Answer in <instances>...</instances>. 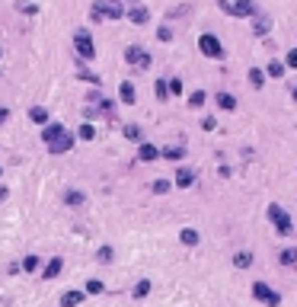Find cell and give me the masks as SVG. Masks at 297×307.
<instances>
[{"mask_svg": "<svg viewBox=\"0 0 297 307\" xmlns=\"http://www.w3.org/2000/svg\"><path fill=\"white\" fill-rule=\"evenodd\" d=\"M42 138H45V144H48L51 154H67V151H71V144H74V138L67 135L61 125H48L45 131H42Z\"/></svg>", "mask_w": 297, "mask_h": 307, "instance_id": "obj_1", "label": "cell"}, {"mask_svg": "<svg viewBox=\"0 0 297 307\" xmlns=\"http://www.w3.org/2000/svg\"><path fill=\"white\" fill-rule=\"evenodd\" d=\"M268 221L275 224V231L281 234V237L294 234V224H291V218H287V212H284L281 205H268Z\"/></svg>", "mask_w": 297, "mask_h": 307, "instance_id": "obj_2", "label": "cell"}, {"mask_svg": "<svg viewBox=\"0 0 297 307\" xmlns=\"http://www.w3.org/2000/svg\"><path fill=\"white\" fill-rule=\"evenodd\" d=\"M198 48H202V55H205V58H214V61H221V58H224V45H221V39L211 36V32H205V36L198 39Z\"/></svg>", "mask_w": 297, "mask_h": 307, "instance_id": "obj_3", "label": "cell"}, {"mask_svg": "<svg viewBox=\"0 0 297 307\" xmlns=\"http://www.w3.org/2000/svg\"><path fill=\"white\" fill-rule=\"evenodd\" d=\"M74 45H77V55H80L83 61H93V58H96L93 39H90V32H86V29H77V36H74Z\"/></svg>", "mask_w": 297, "mask_h": 307, "instance_id": "obj_4", "label": "cell"}, {"mask_svg": "<svg viewBox=\"0 0 297 307\" xmlns=\"http://www.w3.org/2000/svg\"><path fill=\"white\" fill-rule=\"evenodd\" d=\"M252 297L262 301V304H268V307H278V304H281V294L272 291L265 282H256V285H252Z\"/></svg>", "mask_w": 297, "mask_h": 307, "instance_id": "obj_5", "label": "cell"}, {"mask_svg": "<svg viewBox=\"0 0 297 307\" xmlns=\"http://www.w3.org/2000/svg\"><path fill=\"white\" fill-rule=\"evenodd\" d=\"M125 61H128V64H134V67H151V55H147L144 48H137V45H131L125 51Z\"/></svg>", "mask_w": 297, "mask_h": 307, "instance_id": "obj_6", "label": "cell"}, {"mask_svg": "<svg viewBox=\"0 0 297 307\" xmlns=\"http://www.w3.org/2000/svg\"><path fill=\"white\" fill-rule=\"evenodd\" d=\"M121 13H125V10H121V4H96V7H93V20H99V16H109V20H118Z\"/></svg>", "mask_w": 297, "mask_h": 307, "instance_id": "obj_7", "label": "cell"}, {"mask_svg": "<svg viewBox=\"0 0 297 307\" xmlns=\"http://www.w3.org/2000/svg\"><path fill=\"white\" fill-rule=\"evenodd\" d=\"M252 13H256L252 0H233L230 4V16H252Z\"/></svg>", "mask_w": 297, "mask_h": 307, "instance_id": "obj_8", "label": "cell"}, {"mask_svg": "<svg viewBox=\"0 0 297 307\" xmlns=\"http://www.w3.org/2000/svg\"><path fill=\"white\" fill-rule=\"evenodd\" d=\"M83 297H86V291H67L64 297H61V307H80Z\"/></svg>", "mask_w": 297, "mask_h": 307, "instance_id": "obj_9", "label": "cell"}, {"mask_svg": "<svg viewBox=\"0 0 297 307\" xmlns=\"http://www.w3.org/2000/svg\"><path fill=\"white\" fill-rule=\"evenodd\" d=\"M128 20L137 23V26H144L147 20H151V13H147V7H131V10H128Z\"/></svg>", "mask_w": 297, "mask_h": 307, "instance_id": "obj_10", "label": "cell"}, {"mask_svg": "<svg viewBox=\"0 0 297 307\" xmlns=\"http://www.w3.org/2000/svg\"><path fill=\"white\" fill-rule=\"evenodd\" d=\"M192 182H195V173H192V170H186V166H182V170L176 173V186H179V189H189Z\"/></svg>", "mask_w": 297, "mask_h": 307, "instance_id": "obj_11", "label": "cell"}, {"mask_svg": "<svg viewBox=\"0 0 297 307\" xmlns=\"http://www.w3.org/2000/svg\"><path fill=\"white\" fill-rule=\"evenodd\" d=\"M233 266H237V269H249L252 266V253H233Z\"/></svg>", "mask_w": 297, "mask_h": 307, "instance_id": "obj_12", "label": "cell"}, {"mask_svg": "<svg viewBox=\"0 0 297 307\" xmlns=\"http://www.w3.org/2000/svg\"><path fill=\"white\" fill-rule=\"evenodd\" d=\"M61 269H64V262H61V259L55 256V259H51V262H48V266H45V272H42V278H55V275H58V272H61Z\"/></svg>", "mask_w": 297, "mask_h": 307, "instance_id": "obj_13", "label": "cell"}, {"mask_svg": "<svg viewBox=\"0 0 297 307\" xmlns=\"http://www.w3.org/2000/svg\"><path fill=\"white\" fill-rule=\"evenodd\" d=\"M268 29H272V20H268V16H256V26H252V32H256V36H265Z\"/></svg>", "mask_w": 297, "mask_h": 307, "instance_id": "obj_14", "label": "cell"}, {"mask_svg": "<svg viewBox=\"0 0 297 307\" xmlns=\"http://www.w3.org/2000/svg\"><path fill=\"white\" fill-rule=\"evenodd\" d=\"M217 106L227 109V112H233V109H237V99H233L230 93H217Z\"/></svg>", "mask_w": 297, "mask_h": 307, "instance_id": "obj_15", "label": "cell"}, {"mask_svg": "<svg viewBox=\"0 0 297 307\" xmlns=\"http://www.w3.org/2000/svg\"><path fill=\"white\" fill-rule=\"evenodd\" d=\"M281 266H297V247H287V250H281Z\"/></svg>", "mask_w": 297, "mask_h": 307, "instance_id": "obj_16", "label": "cell"}, {"mask_svg": "<svg viewBox=\"0 0 297 307\" xmlns=\"http://www.w3.org/2000/svg\"><path fill=\"white\" fill-rule=\"evenodd\" d=\"M284 74V61H268V67H265V77H281Z\"/></svg>", "mask_w": 297, "mask_h": 307, "instance_id": "obj_17", "label": "cell"}, {"mask_svg": "<svg viewBox=\"0 0 297 307\" xmlns=\"http://www.w3.org/2000/svg\"><path fill=\"white\" fill-rule=\"evenodd\" d=\"M118 96H121V103H128V106H131V103H134V86L125 80V83L118 86Z\"/></svg>", "mask_w": 297, "mask_h": 307, "instance_id": "obj_18", "label": "cell"}, {"mask_svg": "<svg viewBox=\"0 0 297 307\" xmlns=\"http://www.w3.org/2000/svg\"><path fill=\"white\" fill-rule=\"evenodd\" d=\"M137 157H141V160H157V157H160V151H157L154 144H141V151H137Z\"/></svg>", "mask_w": 297, "mask_h": 307, "instance_id": "obj_19", "label": "cell"}, {"mask_svg": "<svg viewBox=\"0 0 297 307\" xmlns=\"http://www.w3.org/2000/svg\"><path fill=\"white\" fill-rule=\"evenodd\" d=\"M179 240L186 243V247H195V243H198V231H192V227H186V231L179 234Z\"/></svg>", "mask_w": 297, "mask_h": 307, "instance_id": "obj_20", "label": "cell"}, {"mask_svg": "<svg viewBox=\"0 0 297 307\" xmlns=\"http://www.w3.org/2000/svg\"><path fill=\"white\" fill-rule=\"evenodd\" d=\"M29 119L36 122V125H45V122H48V112L42 109V106H36V109H29Z\"/></svg>", "mask_w": 297, "mask_h": 307, "instance_id": "obj_21", "label": "cell"}, {"mask_svg": "<svg viewBox=\"0 0 297 307\" xmlns=\"http://www.w3.org/2000/svg\"><path fill=\"white\" fill-rule=\"evenodd\" d=\"M249 83H252V86H256V90H259V86L265 83V71H259V67H252V71H249Z\"/></svg>", "mask_w": 297, "mask_h": 307, "instance_id": "obj_22", "label": "cell"}, {"mask_svg": "<svg viewBox=\"0 0 297 307\" xmlns=\"http://www.w3.org/2000/svg\"><path fill=\"white\" fill-rule=\"evenodd\" d=\"M154 93H157V99H167V96H170V83L167 80H157L154 83Z\"/></svg>", "mask_w": 297, "mask_h": 307, "instance_id": "obj_23", "label": "cell"}, {"mask_svg": "<svg viewBox=\"0 0 297 307\" xmlns=\"http://www.w3.org/2000/svg\"><path fill=\"white\" fill-rule=\"evenodd\" d=\"M163 157H167V160H182V157H186V147H167Z\"/></svg>", "mask_w": 297, "mask_h": 307, "instance_id": "obj_24", "label": "cell"}, {"mask_svg": "<svg viewBox=\"0 0 297 307\" xmlns=\"http://www.w3.org/2000/svg\"><path fill=\"white\" fill-rule=\"evenodd\" d=\"M189 106H192V109L205 106V90H195V93H192V96H189Z\"/></svg>", "mask_w": 297, "mask_h": 307, "instance_id": "obj_25", "label": "cell"}, {"mask_svg": "<svg viewBox=\"0 0 297 307\" xmlns=\"http://www.w3.org/2000/svg\"><path fill=\"white\" fill-rule=\"evenodd\" d=\"M147 294H151V282L144 278V282H137V285H134V297H147Z\"/></svg>", "mask_w": 297, "mask_h": 307, "instance_id": "obj_26", "label": "cell"}, {"mask_svg": "<svg viewBox=\"0 0 297 307\" xmlns=\"http://www.w3.org/2000/svg\"><path fill=\"white\" fill-rule=\"evenodd\" d=\"M125 138H128V141H141V128H137V125H125Z\"/></svg>", "mask_w": 297, "mask_h": 307, "instance_id": "obj_27", "label": "cell"}, {"mask_svg": "<svg viewBox=\"0 0 297 307\" xmlns=\"http://www.w3.org/2000/svg\"><path fill=\"white\" fill-rule=\"evenodd\" d=\"M67 205H83V192L71 189V192H67Z\"/></svg>", "mask_w": 297, "mask_h": 307, "instance_id": "obj_28", "label": "cell"}, {"mask_svg": "<svg viewBox=\"0 0 297 307\" xmlns=\"http://www.w3.org/2000/svg\"><path fill=\"white\" fill-rule=\"evenodd\" d=\"M102 291V282L99 278H90V282H86V294H99Z\"/></svg>", "mask_w": 297, "mask_h": 307, "instance_id": "obj_29", "label": "cell"}, {"mask_svg": "<svg viewBox=\"0 0 297 307\" xmlns=\"http://www.w3.org/2000/svg\"><path fill=\"white\" fill-rule=\"evenodd\" d=\"M23 269H26V272H36V269H39V256H26V259H23Z\"/></svg>", "mask_w": 297, "mask_h": 307, "instance_id": "obj_30", "label": "cell"}, {"mask_svg": "<svg viewBox=\"0 0 297 307\" xmlns=\"http://www.w3.org/2000/svg\"><path fill=\"white\" fill-rule=\"evenodd\" d=\"M80 138H83V141H93V138H96V128H93V125H80Z\"/></svg>", "mask_w": 297, "mask_h": 307, "instance_id": "obj_31", "label": "cell"}, {"mask_svg": "<svg viewBox=\"0 0 297 307\" xmlns=\"http://www.w3.org/2000/svg\"><path fill=\"white\" fill-rule=\"evenodd\" d=\"M157 39H160V42H170V39H173V29H170V26H160V29H157Z\"/></svg>", "mask_w": 297, "mask_h": 307, "instance_id": "obj_32", "label": "cell"}, {"mask_svg": "<svg viewBox=\"0 0 297 307\" xmlns=\"http://www.w3.org/2000/svg\"><path fill=\"white\" fill-rule=\"evenodd\" d=\"M154 192H157V195H163V192H170V182H167V179H157V182H154Z\"/></svg>", "mask_w": 297, "mask_h": 307, "instance_id": "obj_33", "label": "cell"}, {"mask_svg": "<svg viewBox=\"0 0 297 307\" xmlns=\"http://www.w3.org/2000/svg\"><path fill=\"white\" fill-rule=\"evenodd\" d=\"M96 259H99V262H109V259H112V247H102L99 253H96Z\"/></svg>", "mask_w": 297, "mask_h": 307, "instance_id": "obj_34", "label": "cell"}, {"mask_svg": "<svg viewBox=\"0 0 297 307\" xmlns=\"http://www.w3.org/2000/svg\"><path fill=\"white\" fill-rule=\"evenodd\" d=\"M284 64H287V67H297V48H294V51H287V58H284Z\"/></svg>", "mask_w": 297, "mask_h": 307, "instance_id": "obj_35", "label": "cell"}, {"mask_svg": "<svg viewBox=\"0 0 297 307\" xmlns=\"http://www.w3.org/2000/svg\"><path fill=\"white\" fill-rule=\"evenodd\" d=\"M170 93H182V80L173 77V80H170Z\"/></svg>", "mask_w": 297, "mask_h": 307, "instance_id": "obj_36", "label": "cell"}, {"mask_svg": "<svg viewBox=\"0 0 297 307\" xmlns=\"http://www.w3.org/2000/svg\"><path fill=\"white\" fill-rule=\"evenodd\" d=\"M214 125H217V122H214V119H211V116H208V119H205V122H202V128H205V131H214Z\"/></svg>", "mask_w": 297, "mask_h": 307, "instance_id": "obj_37", "label": "cell"}, {"mask_svg": "<svg viewBox=\"0 0 297 307\" xmlns=\"http://www.w3.org/2000/svg\"><path fill=\"white\" fill-rule=\"evenodd\" d=\"M7 119H10V112H7V109H0V125H4Z\"/></svg>", "mask_w": 297, "mask_h": 307, "instance_id": "obj_38", "label": "cell"}, {"mask_svg": "<svg viewBox=\"0 0 297 307\" xmlns=\"http://www.w3.org/2000/svg\"><path fill=\"white\" fill-rule=\"evenodd\" d=\"M291 96H294V99H297V86H294V90H291Z\"/></svg>", "mask_w": 297, "mask_h": 307, "instance_id": "obj_39", "label": "cell"}, {"mask_svg": "<svg viewBox=\"0 0 297 307\" xmlns=\"http://www.w3.org/2000/svg\"><path fill=\"white\" fill-rule=\"evenodd\" d=\"M109 4H121V0H109Z\"/></svg>", "mask_w": 297, "mask_h": 307, "instance_id": "obj_40", "label": "cell"}, {"mask_svg": "<svg viewBox=\"0 0 297 307\" xmlns=\"http://www.w3.org/2000/svg\"><path fill=\"white\" fill-rule=\"evenodd\" d=\"M0 55H4V51H0Z\"/></svg>", "mask_w": 297, "mask_h": 307, "instance_id": "obj_41", "label": "cell"}]
</instances>
